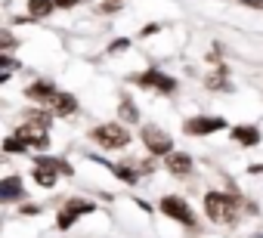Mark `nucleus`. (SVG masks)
I'll return each mask as SVG.
<instances>
[{"mask_svg": "<svg viewBox=\"0 0 263 238\" xmlns=\"http://www.w3.org/2000/svg\"><path fill=\"white\" fill-rule=\"evenodd\" d=\"M201 210L211 223L217 226H235L245 213V201L235 192H223V189H208L201 198Z\"/></svg>", "mask_w": 263, "mask_h": 238, "instance_id": "obj_1", "label": "nucleus"}, {"mask_svg": "<svg viewBox=\"0 0 263 238\" xmlns=\"http://www.w3.org/2000/svg\"><path fill=\"white\" fill-rule=\"evenodd\" d=\"M87 140L93 146H99L102 152H124L130 143H134V133H130V127L121 124V121H102V124L87 130Z\"/></svg>", "mask_w": 263, "mask_h": 238, "instance_id": "obj_2", "label": "nucleus"}, {"mask_svg": "<svg viewBox=\"0 0 263 238\" xmlns=\"http://www.w3.org/2000/svg\"><path fill=\"white\" fill-rule=\"evenodd\" d=\"M127 81L134 84V87H140V90L158 93V96H177V93H180V81H177L174 74L155 68V65H149V68H143V71H137V74H130Z\"/></svg>", "mask_w": 263, "mask_h": 238, "instance_id": "obj_3", "label": "nucleus"}, {"mask_svg": "<svg viewBox=\"0 0 263 238\" xmlns=\"http://www.w3.org/2000/svg\"><path fill=\"white\" fill-rule=\"evenodd\" d=\"M96 210H99V204L93 198H65L59 204V210H56V229L59 232H68L81 216H90Z\"/></svg>", "mask_w": 263, "mask_h": 238, "instance_id": "obj_4", "label": "nucleus"}, {"mask_svg": "<svg viewBox=\"0 0 263 238\" xmlns=\"http://www.w3.org/2000/svg\"><path fill=\"white\" fill-rule=\"evenodd\" d=\"M140 143H143L146 155H152V158H164L167 152L177 149L174 136H171L164 127H158V124H143V127H140Z\"/></svg>", "mask_w": 263, "mask_h": 238, "instance_id": "obj_5", "label": "nucleus"}, {"mask_svg": "<svg viewBox=\"0 0 263 238\" xmlns=\"http://www.w3.org/2000/svg\"><path fill=\"white\" fill-rule=\"evenodd\" d=\"M158 210H161L167 220H174V223H180V226H186V229H195V226H198V213H195V207H192L183 195H164V198L158 201Z\"/></svg>", "mask_w": 263, "mask_h": 238, "instance_id": "obj_6", "label": "nucleus"}, {"mask_svg": "<svg viewBox=\"0 0 263 238\" xmlns=\"http://www.w3.org/2000/svg\"><path fill=\"white\" fill-rule=\"evenodd\" d=\"M220 130H229V121L223 114H189L183 121V133L192 136V140H201V136H214Z\"/></svg>", "mask_w": 263, "mask_h": 238, "instance_id": "obj_7", "label": "nucleus"}, {"mask_svg": "<svg viewBox=\"0 0 263 238\" xmlns=\"http://www.w3.org/2000/svg\"><path fill=\"white\" fill-rule=\"evenodd\" d=\"M13 133H16L31 152H47V149H50V130H44V127H37V124L22 121L19 127H13Z\"/></svg>", "mask_w": 263, "mask_h": 238, "instance_id": "obj_8", "label": "nucleus"}, {"mask_svg": "<svg viewBox=\"0 0 263 238\" xmlns=\"http://www.w3.org/2000/svg\"><path fill=\"white\" fill-rule=\"evenodd\" d=\"M161 161H164V170H167L171 176H177V180H186V176L195 173V158H192L189 152L174 149V152H167Z\"/></svg>", "mask_w": 263, "mask_h": 238, "instance_id": "obj_9", "label": "nucleus"}, {"mask_svg": "<svg viewBox=\"0 0 263 238\" xmlns=\"http://www.w3.org/2000/svg\"><path fill=\"white\" fill-rule=\"evenodd\" d=\"M87 158H90V161H96V164H102V167H108V170L115 173V180H121V183H124V186H130V189H134V186L143 180V176L137 173V167L130 164L127 158H124V161H118V164H111V161H102L99 155H87Z\"/></svg>", "mask_w": 263, "mask_h": 238, "instance_id": "obj_10", "label": "nucleus"}, {"mask_svg": "<svg viewBox=\"0 0 263 238\" xmlns=\"http://www.w3.org/2000/svg\"><path fill=\"white\" fill-rule=\"evenodd\" d=\"M25 195H28V189H25L19 173H10L0 180V204H22Z\"/></svg>", "mask_w": 263, "mask_h": 238, "instance_id": "obj_11", "label": "nucleus"}, {"mask_svg": "<svg viewBox=\"0 0 263 238\" xmlns=\"http://www.w3.org/2000/svg\"><path fill=\"white\" fill-rule=\"evenodd\" d=\"M56 93H59V87H56V81H50V77H37V81H31V84L25 87V99H31L34 105H50Z\"/></svg>", "mask_w": 263, "mask_h": 238, "instance_id": "obj_12", "label": "nucleus"}, {"mask_svg": "<svg viewBox=\"0 0 263 238\" xmlns=\"http://www.w3.org/2000/svg\"><path fill=\"white\" fill-rule=\"evenodd\" d=\"M229 140L241 149H257L263 143V133L257 124H229Z\"/></svg>", "mask_w": 263, "mask_h": 238, "instance_id": "obj_13", "label": "nucleus"}, {"mask_svg": "<svg viewBox=\"0 0 263 238\" xmlns=\"http://www.w3.org/2000/svg\"><path fill=\"white\" fill-rule=\"evenodd\" d=\"M47 108L53 111V117H74V114L81 111V102H78V96H74V93H68V90H59Z\"/></svg>", "mask_w": 263, "mask_h": 238, "instance_id": "obj_14", "label": "nucleus"}, {"mask_svg": "<svg viewBox=\"0 0 263 238\" xmlns=\"http://www.w3.org/2000/svg\"><path fill=\"white\" fill-rule=\"evenodd\" d=\"M204 90L211 93H229L232 84H229V65L226 62H217V68L211 74H204Z\"/></svg>", "mask_w": 263, "mask_h": 238, "instance_id": "obj_15", "label": "nucleus"}, {"mask_svg": "<svg viewBox=\"0 0 263 238\" xmlns=\"http://www.w3.org/2000/svg\"><path fill=\"white\" fill-rule=\"evenodd\" d=\"M118 121H121V124H127V127H137V124L143 121L137 102L130 99V96H121V99H118Z\"/></svg>", "mask_w": 263, "mask_h": 238, "instance_id": "obj_16", "label": "nucleus"}, {"mask_svg": "<svg viewBox=\"0 0 263 238\" xmlns=\"http://www.w3.org/2000/svg\"><path fill=\"white\" fill-rule=\"evenodd\" d=\"M56 10H53V0H25V16L31 22H44L50 19Z\"/></svg>", "mask_w": 263, "mask_h": 238, "instance_id": "obj_17", "label": "nucleus"}, {"mask_svg": "<svg viewBox=\"0 0 263 238\" xmlns=\"http://www.w3.org/2000/svg\"><path fill=\"white\" fill-rule=\"evenodd\" d=\"M22 121H28V124H37V127L50 130V127H53V111H50L47 105H34V108H28V111L22 114Z\"/></svg>", "mask_w": 263, "mask_h": 238, "instance_id": "obj_18", "label": "nucleus"}, {"mask_svg": "<svg viewBox=\"0 0 263 238\" xmlns=\"http://www.w3.org/2000/svg\"><path fill=\"white\" fill-rule=\"evenodd\" d=\"M31 180H34V186H41V189H56L62 176H59L56 170H50V167H31Z\"/></svg>", "mask_w": 263, "mask_h": 238, "instance_id": "obj_19", "label": "nucleus"}, {"mask_svg": "<svg viewBox=\"0 0 263 238\" xmlns=\"http://www.w3.org/2000/svg\"><path fill=\"white\" fill-rule=\"evenodd\" d=\"M0 155H31V149L16 133H10V136H4V143H0Z\"/></svg>", "mask_w": 263, "mask_h": 238, "instance_id": "obj_20", "label": "nucleus"}, {"mask_svg": "<svg viewBox=\"0 0 263 238\" xmlns=\"http://www.w3.org/2000/svg\"><path fill=\"white\" fill-rule=\"evenodd\" d=\"M19 50V37L13 34V28H0V53H16Z\"/></svg>", "mask_w": 263, "mask_h": 238, "instance_id": "obj_21", "label": "nucleus"}, {"mask_svg": "<svg viewBox=\"0 0 263 238\" xmlns=\"http://www.w3.org/2000/svg\"><path fill=\"white\" fill-rule=\"evenodd\" d=\"M127 161L137 167V173H140V176H149V173H155V167H158L152 155H146V158H127Z\"/></svg>", "mask_w": 263, "mask_h": 238, "instance_id": "obj_22", "label": "nucleus"}, {"mask_svg": "<svg viewBox=\"0 0 263 238\" xmlns=\"http://www.w3.org/2000/svg\"><path fill=\"white\" fill-rule=\"evenodd\" d=\"M130 47H134V41H130V37H115V41H108L105 56H121V53H127Z\"/></svg>", "mask_w": 263, "mask_h": 238, "instance_id": "obj_23", "label": "nucleus"}, {"mask_svg": "<svg viewBox=\"0 0 263 238\" xmlns=\"http://www.w3.org/2000/svg\"><path fill=\"white\" fill-rule=\"evenodd\" d=\"M121 10H124V4H115V0H99V7H96L99 16H118Z\"/></svg>", "mask_w": 263, "mask_h": 238, "instance_id": "obj_24", "label": "nucleus"}, {"mask_svg": "<svg viewBox=\"0 0 263 238\" xmlns=\"http://www.w3.org/2000/svg\"><path fill=\"white\" fill-rule=\"evenodd\" d=\"M16 68H19V59L13 53H0V74H7V71L13 74Z\"/></svg>", "mask_w": 263, "mask_h": 238, "instance_id": "obj_25", "label": "nucleus"}, {"mask_svg": "<svg viewBox=\"0 0 263 238\" xmlns=\"http://www.w3.org/2000/svg\"><path fill=\"white\" fill-rule=\"evenodd\" d=\"M161 28H164L161 22H146V25H143V28L137 31V37H140V41H146V37H155V34L161 31Z\"/></svg>", "mask_w": 263, "mask_h": 238, "instance_id": "obj_26", "label": "nucleus"}, {"mask_svg": "<svg viewBox=\"0 0 263 238\" xmlns=\"http://www.w3.org/2000/svg\"><path fill=\"white\" fill-rule=\"evenodd\" d=\"M44 213V204H19V216H37Z\"/></svg>", "mask_w": 263, "mask_h": 238, "instance_id": "obj_27", "label": "nucleus"}, {"mask_svg": "<svg viewBox=\"0 0 263 238\" xmlns=\"http://www.w3.org/2000/svg\"><path fill=\"white\" fill-rule=\"evenodd\" d=\"M81 7V0H53V10H74Z\"/></svg>", "mask_w": 263, "mask_h": 238, "instance_id": "obj_28", "label": "nucleus"}, {"mask_svg": "<svg viewBox=\"0 0 263 238\" xmlns=\"http://www.w3.org/2000/svg\"><path fill=\"white\" fill-rule=\"evenodd\" d=\"M241 7H248V10H263V0H238Z\"/></svg>", "mask_w": 263, "mask_h": 238, "instance_id": "obj_29", "label": "nucleus"}, {"mask_svg": "<svg viewBox=\"0 0 263 238\" xmlns=\"http://www.w3.org/2000/svg\"><path fill=\"white\" fill-rule=\"evenodd\" d=\"M248 173H251V176H257V173H263V164H251V167H248Z\"/></svg>", "mask_w": 263, "mask_h": 238, "instance_id": "obj_30", "label": "nucleus"}, {"mask_svg": "<svg viewBox=\"0 0 263 238\" xmlns=\"http://www.w3.org/2000/svg\"><path fill=\"white\" fill-rule=\"evenodd\" d=\"M115 4H127V0H115Z\"/></svg>", "mask_w": 263, "mask_h": 238, "instance_id": "obj_31", "label": "nucleus"}]
</instances>
